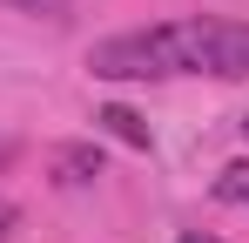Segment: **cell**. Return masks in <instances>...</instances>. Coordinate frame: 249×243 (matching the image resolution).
<instances>
[{"label":"cell","mask_w":249,"mask_h":243,"mask_svg":"<svg viewBox=\"0 0 249 243\" xmlns=\"http://www.w3.org/2000/svg\"><path fill=\"white\" fill-rule=\"evenodd\" d=\"M243 135H249V115H243Z\"/></svg>","instance_id":"ba28073f"},{"label":"cell","mask_w":249,"mask_h":243,"mask_svg":"<svg viewBox=\"0 0 249 243\" xmlns=\"http://www.w3.org/2000/svg\"><path fill=\"white\" fill-rule=\"evenodd\" d=\"M7 230H14V202H0V237H7Z\"/></svg>","instance_id":"8992f818"},{"label":"cell","mask_w":249,"mask_h":243,"mask_svg":"<svg viewBox=\"0 0 249 243\" xmlns=\"http://www.w3.org/2000/svg\"><path fill=\"white\" fill-rule=\"evenodd\" d=\"M215 196L236 202V209H249V162H229V169L215 176Z\"/></svg>","instance_id":"277c9868"},{"label":"cell","mask_w":249,"mask_h":243,"mask_svg":"<svg viewBox=\"0 0 249 243\" xmlns=\"http://www.w3.org/2000/svg\"><path fill=\"white\" fill-rule=\"evenodd\" d=\"M7 7H20V14H54V20H61L74 0H7Z\"/></svg>","instance_id":"5b68a950"},{"label":"cell","mask_w":249,"mask_h":243,"mask_svg":"<svg viewBox=\"0 0 249 243\" xmlns=\"http://www.w3.org/2000/svg\"><path fill=\"white\" fill-rule=\"evenodd\" d=\"M54 176H61V182H94V176H101V149H94V142L61 149V156H54Z\"/></svg>","instance_id":"7a4b0ae2"},{"label":"cell","mask_w":249,"mask_h":243,"mask_svg":"<svg viewBox=\"0 0 249 243\" xmlns=\"http://www.w3.org/2000/svg\"><path fill=\"white\" fill-rule=\"evenodd\" d=\"M94 122H101L108 135H122L128 149H148V122L135 115V108H122V101H108V108H101V115H94Z\"/></svg>","instance_id":"3957f363"},{"label":"cell","mask_w":249,"mask_h":243,"mask_svg":"<svg viewBox=\"0 0 249 243\" xmlns=\"http://www.w3.org/2000/svg\"><path fill=\"white\" fill-rule=\"evenodd\" d=\"M101 81H162V75H215L243 81L249 75V20H162L115 34L88 54Z\"/></svg>","instance_id":"6da1fadb"},{"label":"cell","mask_w":249,"mask_h":243,"mask_svg":"<svg viewBox=\"0 0 249 243\" xmlns=\"http://www.w3.org/2000/svg\"><path fill=\"white\" fill-rule=\"evenodd\" d=\"M182 243H215V237H202V230H189V237H182Z\"/></svg>","instance_id":"52a82bcc"}]
</instances>
